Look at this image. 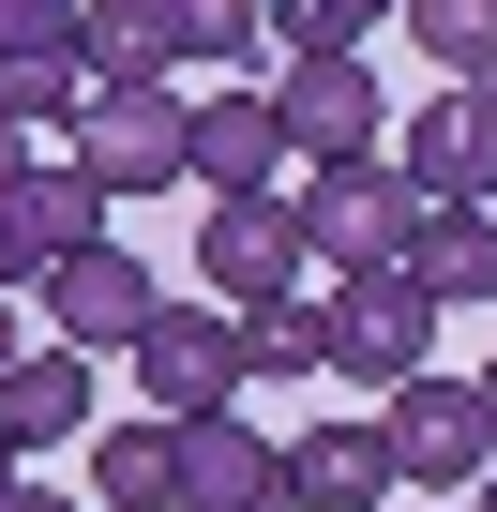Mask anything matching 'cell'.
<instances>
[{
    "label": "cell",
    "instance_id": "484cf974",
    "mask_svg": "<svg viewBox=\"0 0 497 512\" xmlns=\"http://www.w3.org/2000/svg\"><path fill=\"white\" fill-rule=\"evenodd\" d=\"M0 512H16V437H0Z\"/></svg>",
    "mask_w": 497,
    "mask_h": 512
},
{
    "label": "cell",
    "instance_id": "7c38bea8",
    "mask_svg": "<svg viewBox=\"0 0 497 512\" xmlns=\"http://www.w3.org/2000/svg\"><path fill=\"white\" fill-rule=\"evenodd\" d=\"M287 497H302V512H377V497H392V437H377L362 407L302 422V437H287Z\"/></svg>",
    "mask_w": 497,
    "mask_h": 512
},
{
    "label": "cell",
    "instance_id": "ac0fdd59",
    "mask_svg": "<svg viewBox=\"0 0 497 512\" xmlns=\"http://www.w3.org/2000/svg\"><path fill=\"white\" fill-rule=\"evenodd\" d=\"M377 31H407V0H272V46L287 61H362Z\"/></svg>",
    "mask_w": 497,
    "mask_h": 512
},
{
    "label": "cell",
    "instance_id": "5b68a950",
    "mask_svg": "<svg viewBox=\"0 0 497 512\" xmlns=\"http://www.w3.org/2000/svg\"><path fill=\"white\" fill-rule=\"evenodd\" d=\"M136 392H151V422L241 407V317H226V302H166V317L136 332Z\"/></svg>",
    "mask_w": 497,
    "mask_h": 512
},
{
    "label": "cell",
    "instance_id": "5bb4252c",
    "mask_svg": "<svg viewBox=\"0 0 497 512\" xmlns=\"http://www.w3.org/2000/svg\"><path fill=\"white\" fill-rule=\"evenodd\" d=\"M0 437H16V452H61V437H106V422H91V362H76V347H31L16 377H0Z\"/></svg>",
    "mask_w": 497,
    "mask_h": 512
},
{
    "label": "cell",
    "instance_id": "44dd1931",
    "mask_svg": "<svg viewBox=\"0 0 497 512\" xmlns=\"http://www.w3.org/2000/svg\"><path fill=\"white\" fill-rule=\"evenodd\" d=\"M181 16V61H241L257 76V46H272V0H166Z\"/></svg>",
    "mask_w": 497,
    "mask_h": 512
},
{
    "label": "cell",
    "instance_id": "277c9868",
    "mask_svg": "<svg viewBox=\"0 0 497 512\" xmlns=\"http://www.w3.org/2000/svg\"><path fill=\"white\" fill-rule=\"evenodd\" d=\"M332 377L347 392H407V377H437V302L407 287V272H362V287H332Z\"/></svg>",
    "mask_w": 497,
    "mask_h": 512
},
{
    "label": "cell",
    "instance_id": "4fadbf2b",
    "mask_svg": "<svg viewBox=\"0 0 497 512\" xmlns=\"http://www.w3.org/2000/svg\"><path fill=\"white\" fill-rule=\"evenodd\" d=\"M76 61L91 91H181V16L166 0H76Z\"/></svg>",
    "mask_w": 497,
    "mask_h": 512
},
{
    "label": "cell",
    "instance_id": "8992f818",
    "mask_svg": "<svg viewBox=\"0 0 497 512\" xmlns=\"http://www.w3.org/2000/svg\"><path fill=\"white\" fill-rule=\"evenodd\" d=\"M377 437H392V482H437V497H467V482L497 467V422H482V377H407V392L377 407Z\"/></svg>",
    "mask_w": 497,
    "mask_h": 512
},
{
    "label": "cell",
    "instance_id": "ffe728a7",
    "mask_svg": "<svg viewBox=\"0 0 497 512\" xmlns=\"http://www.w3.org/2000/svg\"><path fill=\"white\" fill-rule=\"evenodd\" d=\"M0 106H16V136H76L91 121V61H0Z\"/></svg>",
    "mask_w": 497,
    "mask_h": 512
},
{
    "label": "cell",
    "instance_id": "7402d4cb",
    "mask_svg": "<svg viewBox=\"0 0 497 512\" xmlns=\"http://www.w3.org/2000/svg\"><path fill=\"white\" fill-rule=\"evenodd\" d=\"M0 61H76V0H0Z\"/></svg>",
    "mask_w": 497,
    "mask_h": 512
},
{
    "label": "cell",
    "instance_id": "52a82bcc",
    "mask_svg": "<svg viewBox=\"0 0 497 512\" xmlns=\"http://www.w3.org/2000/svg\"><path fill=\"white\" fill-rule=\"evenodd\" d=\"M392 166L422 211H497V91H437L392 121Z\"/></svg>",
    "mask_w": 497,
    "mask_h": 512
},
{
    "label": "cell",
    "instance_id": "30bf717a",
    "mask_svg": "<svg viewBox=\"0 0 497 512\" xmlns=\"http://www.w3.org/2000/svg\"><path fill=\"white\" fill-rule=\"evenodd\" d=\"M181 512H302L287 497V437H257L241 407L181 422Z\"/></svg>",
    "mask_w": 497,
    "mask_h": 512
},
{
    "label": "cell",
    "instance_id": "7a4b0ae2",
    "mask_svg": "<svg viewBox=\"0 0 497 512\" xmlns=\"http://www.w3.org/2000/svg\"><path fill=\"white\" fill-rule=\"evenodd\" d=\"M106 211L121 196H166V181H196V91H91V121H76V151H61Z\"/></svg>",
    "mask_w": 497,
    "mask_h": 512
},
{
    "label": "cell",
    "instance_id": "e0dca14e",
    "mask_svg": "<svg viewBox=\"0 0 497 512\" xmlns=\"http://www.w3.org/2000/svg\"><path fill=\"white\" fill-rule=\"evenodd\" d=\"M241 377H257V392H317V377H332V287L241 317Z\"/></svg>",
    "mask_w": 497,
    "mask_h": 512
},
{
    "label": "cell",
    "instance_id": "cb8c5ba5",
    "mask_svg": "<svg viewBox=\"0 0 497 512\" xmlns=\"http://www.w3.org/2000/svg\"><path fill=\"white\" fill-rule=\"evenodd\" d=\"M16 362H31V347H16V287H0V377H16Z\"/></svg>",
    "mask_w": 497,
    "mask_h": 512
},
{
    "label": "cell",
    "instance_id": "9c48e42d",
    "mask_svg": "<svg viewBox=\"0 0 497 512\" xmlns=\"http://www.w3.org/2000/svg\"><path fill=\"white\" fill-rule=\"evenodd\" d=\"M287 166H302V136H287V106H272L257 76L196 106V181H211V211H226V196H287Z\"/></svg>",
    "mask_w": 497,
    "mask_h": 512
},
{
    "label": "cell",
    "instance_id": "603a6c76",
    "mask_svg": "<svg viewBox=\"0 0 497 512\" xmlns=\"http://www.w3.org/2000/svg\"><path fill=\"white\" fill-rule=\"evenodd\" d=\"M31 181V136H16V106H0V196H16Z\"/></svg>",
    "mask_w": 497,
    "mask_h": 512
},
{
    "label": "cell",
    "instance_id": "d6986e66",
    "mask_svg": "<svg viewBox=\"0 0 497 512\" xmlns=\"http://www.w3.org/2000/svg\"><path fill=\"white\" fill-rule=\"evenodd\" d=\"M407 46H437L452 91H497V0H407Z\"/></svg>",
    "mask_w": 497,
    "mask_h": 512
},
{
    "label": "cell",
    "instance_id": "4316f807",
    "mask_svg": "<svg viewBox=\"0 0 497 512\" xmlns=\"http://www.w3.org/2000/svg\"><path fill=\"white\" fill-rule=\"evenodd\" d=\"M467 512H497V467H482V482H467Z\"/></svg>",
    "mask_w": 497,
    "mask_h": 512
},
{
    "label": "cell",
    "instance_id": "3957f363",
    "mask_svg": "<svg viewBox=\"0 0 497 512\" xmlns=\"http://www.w3.org/2000/svg\"><path fill=\"white\" fill-rule=\"evenodd\" d=\"M196 287H226V317H272V302H302V287H317L302 211H287V196H226V211L196 226Z\"/></svg>",
    "mask_w": 497,
    "mask_h": 512
},
{
    "label": "cell",
    "instance_id": "2e32d148",
    "mask_svg": "<svg viewBox=\"0 0 497 512\" xmlns=\"http://www.w3.org/2000/svg\"><path fill=\"white\" fill-rule=\"evenodd\" d=\"M407 287L452 317V302H497V211H422V241H407Z\"/></svg>",
    "mask_w": 497,
    "mask_h": 512
},
{
    "label": "cell",
    "instance_id": "8fae6325",
    "mask_svg": "<svg viewBox=\"0 0 497 512\" xmlns=\"http://www.w3.org/2000/svg\"><path fill=\"white\" fill-rule=\"evenodd\" d=\"M272 106H287L302 166H362V151L392 136V106H377V61H287V76H272Z\"/></svg>",
    "mask_w": 497,
    "mask_h": 512
},
{
    "label": "cell",
    "instance_id": "9a60e30c",
    "mask_svg": "<svg viewBox=\"0 0 497 512\" xmlns=\"http://www.w3.org/2000/svg\"><path fill=\"white\" fill-rule=\"evenodd\" d=\"M91 497H106V512H181V422H151V407L106 422V437H91Z\"/></svg>",
    "mask_w": 497,
    "mask_h": 512
},
{
    "label": "cell",
    "instance_id": "6da1fadb",
    "mask_svg": "<svg viewBox=\"0 0 497 512\" xmlns=\"http://www.w3.org/2000/svg\"><path fill=\"white\" fill-rule=\"evenodd\" d=\"M287 211H302V256L347 272V287H362V272H407V241H422V196H407V166H377V151H362V166H302Z\"/></svg>",
    "mask_w": 497,
    "mask_h": 512
},
{
    "label": "cell",
    "instance_id": "83f0119b",
    "mask_svg": "<svg viewBox=\"0 0 497 512\" xmlns=\"http://www.w3.org/2000/svg\"><path fill=\"white\" fill-rule=\"evenodd\" d=\"M482 422H497V362H482Z\"/></svg>",
    "mask_w": 497,
    "mask_h": 512
},
{
    "label": "cell",
    "instance_id": "ba28073f",
    "mask_svg": "<svg viewBox=\"0 0 497 512\" xmlns=\"http://www.w3.org/2000/svg\"><path fill=\"white\" fill-rule=\"evenodd\" d=\"M31 302H46V347H76V362H91V347H136V332L166 317V302H151V272H136V241H91V256H61Z\"/></svg>",
    "mask_w": 497,
    "mask_h": 512
},
{
    "label": "cell",
    "instance_id": "d4e9b609",
    "mask_svg": "<svg viewBox=\"0 0 497 512\" xmlns=\"http://www.w3.org/2000/svg\"><path fill=\"white\" fill-rule=\"evenodd\" d=\"M16 512H91V497H46V482H16Z\"/></svg>",
    "mask_w": 497,
    "mask_h": 512
}]
</instances>
